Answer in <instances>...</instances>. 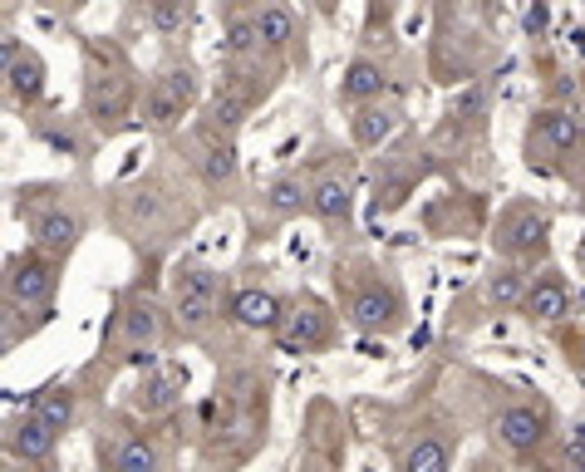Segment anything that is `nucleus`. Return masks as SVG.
<instances>
[{
  "instance_id": "14",
  "label": "nucleus",
  "mask_w": 585,
  "mask_h": 472,
  "mask_svg": "<svg viewBox=\"0 0 585 472\" xmlns=\"http://www.w3.org/2000/svg\"><path fill=\"white\" fill-rule=\"evenodd\" d=\"M325 340V320L315 315V310H291L286 320H281V345L286 350H310V345H320Z\"/></svg>"
},
{
  "instance_id": "11",
  "label": "nucleus",
  "mask_w": 585,
  "mask_h": 472,
  "mask_svg": "<svg viewBox=\"0 0 585 472\" xmlns=\"http://www.w3.org/2000/svg\"><path fill=\"white\" fill-rule=\"evenodd\" d=\"M310 207H315V217H320V222L345 227V222H350V187H345L340 177H325V182H315Z\"/></svg>"
},
{
  "instance_id": "26",
  "label": "nucleus",
  "mask_w": 585,
  "mask_h": 472,
  "mask_svg": "<svg viewBox=\"0 0 585 472\" xmlns=\"http://www.w3.org/2000/svg\"><path fill=\"white\" fill-rule=\"evenodd\" d=\"M487 295H492L497 305H517V300H527V295H522V276H517V271H507V266H502V271H492Z\"/></svg>"
},
{
  "instance_id": "29",
  "label": "nucleus",
  "mask_w": 585,
  "mask_h": 472,
  "mask_svg": "<svg viewBox=\"0 0 585 472\" xmlns=\"http://www.w3.org/2000/svg\"><path fill=\"white\" fill-rule=\"evenodd\" d=\"M251 45H261V40H256V25H251V20H236V25H232V40H227V50H232V55H246Z\"/></svg>"
},
{
  "instance_id": "2",
  "label": "nucleus",
  "mask_w": 585,
  "mask_h": 472,
  "mask_svg": "<svg viewBox=\"0 0 585 472\" xmlns=\"http://www.w3.org/2000/svg\"><path fill=\"white\" fill-rule=\"evenodd\" d=\"M173 310L187 330L207 325L212 310H217V276L207 266H182L173 276Z\"/></svg>"
},
{
  "instance_id": "30",
  "label": "nucleus",
  "mask_w": 585,
  "mask_h": 472,
  "mask_svg": "<svg viewBox=\"0 0 585 472\" xmlns=\"http://www.w3.org/2000/svg\"><path fill=\"white\" fill-rule=\"evenodd\" d=\"M300 472H325V468H315V463H310V468H300Z\"/></svg>"
},
{
  "instance_id": "4",
  "label": "nucleus",
  "mask_w": 585,
  "mask_h": 472,
  "mask_svg": "<svg viewBox=\"0 0 585 472\" xmlns=\"http://www.w3.org/2000/svg\"><path fill=\"white\" fill-rule=\"evenodd\" d=\"M350 320L359 325V330H394V325L404 320V305H399V295L394 291L369 286V291H359L350 300Z\"/></svg>"
},
{
  "instance_id": "28",
  "label": "nucleus",
  "mask_w": 585,
  "mask_h": 472,
  "mask_svg": "<svg viewBox=\"0 0 585 472\" xmlns=\"http://www.w3.org/2000/svg\"><path fill=\"white\" fill-rule=\"evenodd\" d=\"M148 20H153L158 30H182V25H187V5H153Z\"/></svg>"
},
{
  "instance_id": "25",
  "label": "nucleus",
  "mask_w": 585,
  "mask_h": 472,
  "mask_svg": "<svg viewBox=\"0 0 585 472\" xmlns=\"http://www.w3.org/2000/svg\"><path fill=\"white\" fill-rule=\"evenodd\" d=\"M536 128H541V138L551 143V148H571L576 138H581V123L571 114H541L536 118Z\"/></svg>"
},
{
  "instance_id": "9",
  "label": "nucleus",
  "mask_w": 585,
  "mask_h": 472,
  "mask_svg": "<svg viewBox=\"0 0 585 472\" xmlns=\"http://www.w3.org/2000/svg\"><path fill=\"white\" fill-rule=\"evenodd\" d=\"M251 84H227V89H217V99L207 104V118H212V133H222V138H232L236 123L246 118V109H251Z\"/></svg>"
},
{
  "instance_id": "21",
  "label": "nucleus",
  "mask_w": 585,
  "mask_h": 472,
  "mask_svg": "<svg viewBox=\"0 0 585 472\" xmlns=\"http://www.w3.org/2000/svg\"><path fill=\"white\" fill-rule=\"evenodd\" d=\"M404 472H448V448L438 438H418L404 453Z\"/></svg>"
},
{
  "instance_id": "3",
  "label": "nucleus",
  "mask_w": 585,
  "mask_h": 472,
  "mask_svg": "<svg viewBox=\"0 0 585 472\" xmlns=\"http://www.w3.org/2000/svg\"><path fill=\"white\" fill-rule=\"evenodd\" d=\"M5 291H10V305H25V310H45V305H50V295H55V271H50V266H45L40 256L10 261Z\"/></svg>"
},
{
  "instance_id": "17",
  "label": "nucleus",
  "mask_w": 585,
  "mask_h": 472,
  "mask_svg": "<svg viewBox=\"0 0 585 472\" xmlns=\"http://www.w3.org/2000/svg\"><path fill=\"white\" fill-rule=\"evenodd\" d=\"M202 173H207V182H227V177L236 173V143L232 138L207 133V143H202Z\"/></svg>"
},
{
  "instance_id": "5",
  "label": "nucleus",
  "mask_w": 585,
  "mask_h": 472,
  "mask_svg": "<svg viewBox=\"0 0 585 472\" xmlns=\"http://www.w3.org/2000/svg\"><path fill=\"white\" fill-rule=\"evenodd\" d=\"M546 232H551V222H546L536 207H517V212L507 217V227H502V251H507V256L541 251V246H546Z\"/></svg>"
},
{
  "instance_id": "27",
  "label": "nucleus",
  "mask_w": 585,
  "mask_h": 472,
  "mask_svg": "<svg viewBox=\"0 0 585 472\" xmlns=\"http://www.w3.org/2000/svg\"><path fill=\"white\" fill-rule=\"evenodd\" d=\"M266 202H271L276 212H295V207L305 202V187H300L295 177H276V182H271V192H266Z\"/></svg>"
},
{
  "instance_id": "24",
  "label": "nucleus",
  "mask_w": 585,
  "mask_h": 472,
  "mask_svg": "<svg viewBox=\"0 0 585 472\" xmlns=\"http://www.w3.org/2000/svg\"><path fill=\"white\" fill-rule=\"evenodd\" d=\"M123 330H128L133 345H148V340L158 335V310H153V300H133L128 315H123Z\"/></svg>"
},
{
  "instance_id": "12",
  "label": "nucleus",
  "mask_w": 585,
  "mask_h": 472,
  "mask_svg": "<svg viewBox=\"0 0 585 472\" xmlns=\"http://www.w3.org/2000/svg\"><path fill=\"white\" fill-rule=\"evenodd\" d=\"M527 310L536 315V320H561V315L571 310V291H566V281L541 276V281L527 291Z\"/></svg>"
},
{
  "instance_id": "16",
  "label": "nucleus",
  "mask_w": 585,
  "mask_h": 472,
  "mask_svg": "<svg viewBox=\"0 0 585 472\" xmlns=\"http://www.w3.org/2000/svg\"><path fill=\"white\" fill-rule=\"evenodd\" d=\"M182 384H187V374L182 369H158L148 384H143V394H138V404L148 413H163L168 404H173L177 394H182Z\"/></svg>"
},
{
  "instance_id": "15",
  "label": "nucleus",
  "mask_w": 585,
  "mask_h": 472,
  "mask_svg": "<svg viewBox=\"0 0 585 472\" xmlns=\"http://www.w3.org/2000/svg\"><path fill=\"white\" fill-rule=\"evenodd\" d=\"M251 25H256V40H261L266 50H281V45L291 40V30H295V20H291V10H286V5H261V10L251 15Z\"/></svg>"
},
{
  "instance_id": "10",
  "label": "nucleus",
  "mask_w": 585,
  "mask_h": 472,
  "mask_svg": "<svg viewBox=\"0 0 585 472\" xmlns=\"http://www.w3.org/2000/svg\"><path fill=\"white\" fill-rule=\"evenodd\" d=\"M5 79H10V94L15 99H35L45 89V69L35 55H20L15 40H5Z\"/></svg>"
},
{
  "instance_id": "7",
  "label": "nucleus",
  "mask_w": 585,
  "mask_h": 472,
  "mask_svg": "<svg viewBox=\"0 0 585 472\" xmlns=\"http://www.w3.org/2000/svg\"><path fill=\"white\" fill-rule=\"evenodd\" d=\"M497 438H502L512 453H531V448L546 438V418L536 409H522V404H517V409H507L497 418Z\"/></svg>"
},
{
  "instance_id": "23",
  "label": "nucleus",
  "mask_w": 585,
  "mask_h": 472,
  "mask_svg": "<svg viewBox=\"0 0 585 472\" xmlns=\"http://www.w3.org/2000/svg\"><path fill=\"white\" fill-rule=\"evenodd\" d=\"M394 109H364V114L354 118V143L359 148H374L379 138H389V128H394Z\"/></svg>"
},
{
  "instance_id": "18",
  "label": "nucleus",
  "mask_w": 585,
  "mask_h": 472,
  "mask_svg": "<svg viewBox=\"0 0 585 472\" xmlns=\"http://www.w3.org/2000/svg\"><path fill=\"white\" fill-rule=\"evenodd\" d=\"M379 94H384V69L369 64V59H354L350 74H345V99L369 104V99H379Z\"/></svg>"
},
{
  "instance_id": "20",
  "label": "nucleus",
  "mask_w": 585,
  "mask_h": 472,
  "mask_svg": "<svg viewBox=\"0 0 585 472\" xmlns=\"http://www.w3.org/2000/svg\"><path fill=\"white\" fill-rule=\"evenodd\" d=\"M114 472H158V448L148 438H128L114 453Z\"/></svg>"
},
{
  "instance_id": "8",
  "label": "nucleus",
  "mask_w": 585,
  "mask_h": 472,
  "mask_svg": "<svg viewBox=\"0 0 585 472\" xmlns=\"http://www.w3.org/2000/svg\"><path fill=\"white\" fill-rule=\"evenodd\" d=\"M232 315L236 325H246V330H281V320H286L271 291H236Z\"/></svg>"
},
{
  "instance_id": "6",
  "label": "nucleus",
  "mask_w": 585,
  "mask_h": 472,
  "mask_svg": "<svg viewBox=\"0 0 585 472\" xmlns=\"http://www.w3.org/2000/svg\"><path fill=\"white\" fill-rule=\"evenodd\" d=\"M89 114L99 128H118L123 114H128V79L123 74H109V79H94L89 84Z\"/></svg>"
},
{
  "instance_id": "22",
  "label": "nucleus",
  "mask_w": 585,
  "mask_h": 472,
  "mask_svg": "<svg viewBox=\"0 0 585 472\" xmlns=\"http://www.w3.org/2000/svg\"><path fill=\"white\" fill-rule=\"evenodd\" d=\"M35 418H40V423H50V428H64V423H69V418H74V399H69V389H45V394H40V399H35Z\"/></svg>"
},
{
  "instance_id": "1",
  "label": "nucleus",
  "mask_w": 585,
  "mask_h": 472,
  "mask_svg": "<svg viewBox=\"0 0 585 472\" xmlns=\"http://www.w3.org/2000/svg\"><path fill=\"white\" fill-rule=\"evenodd\" d=\"M192 99H197V74L192 69H168V74L153 79V89L143 99V123L148 128H173L177 118L192 109Z\"/></svg>"
},
{
  "instance_id": "13",
  "label": "nucleus",
  "mask_w": 585,
  "mask_h": 472,
  "mask_svg": "<svg viewBox=\"0 0 585 472\" xmlns=\"http://www.w3.org/2000/svg\"><path fill=\"white\" fill-rule=\"evenodd\" d=\"M10 448H15L20 458H50V453H55V428H50V423H40V418L30 413L25 423H15Z\"/></svg>"
},
{
  "instance_id": "19",
  "label": "nucleus",
  "mask_w": 585,
  "mask_h": 472,
  "mask_svg": "<svg viewBox=\"0 0 585 472\" xmlns=\"http://www.w3.org/2000/svg\"><path fill=\"white\" fill-rule=\"evenodd\" d=\"M35 236H40V246H45V251H69V246L79 241V217H69V212H50V217L35 227Z\"/></svg>"
}]
</instances>
